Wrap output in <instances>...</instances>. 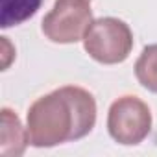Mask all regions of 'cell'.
<instances>
[{
	"instance_id": "cell-1",
	"label": "cell",
	"mask_w": 157,
	"mask_h": 157,
	"mask_svg": "<svg viewBox=\"0 0 157 157\" xmlns=\"http://www.w3.org/2000/svg\"><path fill=\"white\" fill-rule=\"evenodd\" d=\"M96 124V100L78 85H63L37 98L26 115L30 144L52 148L83 139Z\"/></svg>"
},
{
	"instance_id": "cell-2",
	"label": "cell",
	"mask_w": 157,
	"mask_h": 157,
	"mask_svg": "<svg viewBox=\"0 0 157 157\" xmlns=\"http://www.w3.org/2000/svg\"><path fill=\"white\" fill-rule=\"evenodd\" d=\"M83 48L89 57L102 65H118L124 63L133 50V32L117 17H100L87 28Z\"/></svg>"
},
{
	"instance_id": "cell-3",
	"label": "cell",
	"mask_w": 157,
	"mask_h": 157,
	"mask_svg": "<svg viewBox=\"0 0 157 157\" xmlns=\"http://www.w3.org/2000/svg\"><path fill=\"white\" fill-rule=\"evenodd\" d=\"M107 131L122 146L140 144L151 131V111L139 96L117 98L107 113Z\"/></svg>"
},
{
	"instance_id": "cell-4",
	"label": "cell",
	"mask_w": 157,
	"mask_h": 157,
	"mask_svg": "<svg viewBox=\"0 0 157 157\" xmlns=\"http://www.w3.org/2000/svg\"><path fill=\"white\" fill-rule=\"evenodd\" d=\"M93 21L89 0H56L54 8L43 19L41 30L52 43L72 44L83 41V35Z\"/></svg>"
},
{
	"instance_id": "cell-5",
	"label": "cell",
	"mask_w": 157,
	"mask_h": 157,
	"mask_svg": "<svg viewBox=\"0 0 157 157\" xmlns=\"http://www.w3.org/2000/svg\"><path fill=\"white\" fill-rule=\"evenodd\" d=\"M0 124H2V128H0V155L4 157L22 155L26 146L30 144V137L19 115L10 107H2Z\"/></svg>"
},
{
	"instance_id": "cell-6",
	"label": "cell",
	"mask_w": 157,
	"mask_h": 157,
	"mask_svg": "<svg viewBox=\"0 0 157 157\" xmlns=\"http://www.w3.org/2000/svg\"><path fill=\"white\" fill-rule=\"evenodd\" d=\"M43 0H2V15H0V26L11 28L17 26L37 13Z\"/></svg>"
},
{
	"instance_id": "cell-7",
	"label": "cell",
	"mask_w": 157,
	"mask_h": 157,
	"mask_svg": "<svg viewBox=\"0 0 157 157\" xmlns=\"http://www.w3.org/2000/svg\"><path fill=\"white\" fill-rule=\"evenodd\" d=\"M135 76L144 89L157 94V43L144 46L135 63Z\"/></svg>"
},
{
	"instance_id": "cell-8",
	"label": "cell",
	"mask_w": 157,
	"mask_h": 157,
	"mask_svg": "<svg viewBox=\"0 0 157 157\" xmlns=\"http://www.w3.org/2000/svg\"><path fill=\"white\" fill-rule=\"evenodd\" d=\"M2 39V52H4V59H2V70H8L11 59L15 57V48L11 46V43L8 41V37H0Z\"/></svg>"
},
{
	"instance_id": "cell-9",
	"label": "cell",
	"mask_w": 157,
	"mask_h": 157,
	"mask_svg": "<svg viewBox=\"0 0 157 157\" xmlns=\"http://www.w3.org/2000/svg\"><path fill=\"white\" fill-rule=\"evenodd\" d=\"M89 2H91V0H89Z\"/></svg>"
}]
</instances>
